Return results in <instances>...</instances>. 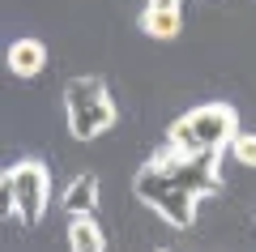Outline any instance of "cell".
<instances>
[{"instance_id":"cell-1","label":"cell","mask_w":256,"mask_h":252,"mask_svg":"<svg viewBox=\"0 0 256 252\" xmlns=\"http://www.w3.org/2000/svg\"><path fill=\"white\" fill-rule=\"evenodd\" d=\"M214 192H222V154H188L162 145L132 175V197L175 231H188L196 222V205Z\"/></svg>"},{"instance_id":"cell-2","label":"cell","mask_w":256,"mask_h":252,"mask_svg":"<svg viewBox=\"0 0 256 252\" xmlns=\"http://www.w3.org/2000/svg\"><path fill=\"white\" fill-rule=\"evenodd\" d=\"M239 133V111L230 103H201L166 128V145L188 154H222Z\"/></svg>"},{"instance_id":"cell-3","label":"cell","mask_w":256,"mask_h":252,"mask_svg":"<svg viewBox=\"0 0 256 252\" xmlns=\"http://www.w3.org/2000/svg\"><path fill=\"white\" fill-rule=\"evenodd\" d=\"M64 120H68V133L77 141H94V137L111 133L120 120L111 90L98 73H82V77H68L64 86Z\"/></svg>"},{"instance_id":"cell-4","label":"cell","mask_w":256,"mask_h":252,"mask_svg":"<svg viewBox=\"0 0 256 252\" xmlns=\"http://www.w3.org/2000/svg\"><path fill=\"white\" fill-rule=\"evenodd\" d=\"M4 188V214H13L22 226H38L52 201V171L43 158H22L0 175Z\"/></svg>"},{"instance_id":"cell-5","label":"cell","mask_w":256,"mask_h":252,"mask_svg":"<svg viewBox=\"0 0 256 252\" xmlns=\"http://www.w3.org/2000/svg\"><path fill=\"white\" fill-rule=\"evenodd\" d=\"M9 73L13 77H38V73L47 69V47L38 43V39H18V43H9Z\"/></svg>"},{"instance_id":"cell-6","label":"cell","mask_w":256,"mask_h":252,"mask_svg":"<svg viewBox=\"0 0 256 252\" xmlns=\"http://www.w3.org/2000/svg\"><path fill=\"white\" fill-rule=\"evenodd\" d=\"M60 205H64V214H68V218L94 214V205H98V175H94V171L73 175V184H68L64 197H60Z\"/></svg>"},{"instance_id":"cell-7","label":"cell","mask_w":256,"mask_h":252,"mask_svg":"<svg viewBox=\"0 0 256 252\" xmlns=\"http://www.w3.org/2000/svg\"><path fill=\"white\" fill-rule=\"evenodd\" d=\"M68 248L73 252H107V235H102L94 214H77L68 218Z\"/></svg>"},{"instance_id":"cell-8","label":"cell","mask_w":256,"mask_h":252,"mask_svg":"<svg viewBox=\"0 0 256 252\" xmlns=\"http://www.w3.org/2000/svg\"><path fill=\"white\" fill-rule=\"evenodd\" d=\"M137 26H141V35H150V39H175L180 35V26H184V18H180V9H141V18H137Z\"/></svg>"},{"instance_id":"cell-9","label":"cell","mask_w":256,"mask_h":252,"mask_svg":"<svg viewBox=\"0 0 256 252\" xmlns=\"http://www.w3.org/2000/svg\"><path fill=\"white\" fill-rule=\"evenodd\" d=\"M230 158H235L239 167H248V171H256V133H244V128H239L235 141H230Z\"/></svg>"},{"instance_id":"cell-10","label":"cell","mask_w":256,"mask_h":252,"mask_svg":"<svg viewBox=\"0 0 256 252\" xmlns=\"http://www.w3.org/2000/svg\"><path fill=\"white\" fill-rule=\"evenodd\" d=\"M150 9H180V0H150Z\"/></svg>"}]
</instances>
